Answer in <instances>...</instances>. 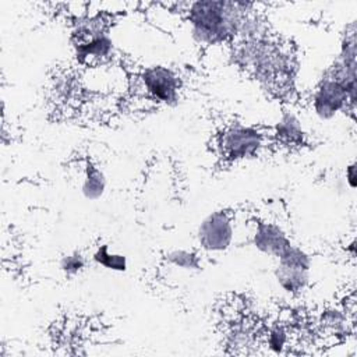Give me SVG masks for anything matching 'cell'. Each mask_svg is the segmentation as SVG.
Returning a JSON list of instances; mask_svg holds the SVG:
<instances>
[{
    "label": "cell",
    "mask_w": 357,
    "mask_h": 357,
    "mask_svg": "<svg viewBox=\"0 0 357 357\" xmlns=\"http://www.w3.org/2000/svg\"><path fill=\"white\" fill-rule=\"evenodd\" d=\"M346 181L350 188H356L357 185V174H356V165L351 163L346 169Z\"/></svg>",
    "instance_id": "2e32d148"
},
{
    "label": "cell",
    "mask_w": 357,
    "mask_h": 357,
    "mask_svg": "<svg viewBox=\"0 0 357 357\" xmlns=\"http://www.w3.org/2000/svg\"><path fill=\"white\" fill-rule=\"evenodd\" d=\"M264 145V135L254 127L234 123L220 137V149L226 159L241 160L252 158Z\"/></svg>",
    "instance_id": "7a4b0ae2"
},
{
    "label": "cell",
    "mask_w": 357,
    "mask_h": 357,
    "mask_svg": "<svg viewBox=\"0 0 357 357\" xmlns=\"http://www.w3.org/2000/svg\"><path fill=\"white\" fill-rule=\"evenodd\" d=\"M278 261L282 265L303 268V269H308V271L311 266L310 257L301 248L291 245V244L282 251V254L278 257Z\"/></svg>",
    "instance_id": "7c38bea8"
},
{
    "label": "cell",
    "mask_w": 357,
    "mask_h": 357,
    "mask_svg": "<svg viewBox=\"0 0 357 357\" xmlns=\"http://www.w3.org/2000/svg\"><path fill=\"white\" fill-rule=\"evenodd\" d=\"M106 188V177L103 172L93 163L88 162L84 173V181L81 191L86 199H98L103 195Z\"/></svg>",
    "instance_id": "9c48e42d"
},
{
    "label": "cell",
    "mask_w": 357,
    "mask_h": 357,
    "mask_svg": "<svg viewBox=\"0 0 357 357\" xmlns=\"http://www.w3.org/2000/svg\"><path fill=\"white\" fill-rule=\"evenodd\" d=\"M233 240V225L230 216L223 212H213L202 220L198 229V241L201 247L211 252L225 251Z\"/></svg>",
    "instance_id": "3957f363"
},
{
    "label": "cell",
    "mask_w": 357,
    "mask_h": 357,
    "mask_svg": "<svg viewBox=\"0 0 357 357\" xmlns=\"http://www.w3.org/2000/svg\"><path fill=\"white\" fill-rule=\"evenodd\" d=\"M167 261L170 264H173L174 266H177L180 269H187V271L197 269L199 266L197 255L192 252L184 251V250L172 251L170 254H167Z\"/></svg>",
    "instance_id": "5bb4252c"
},
{
    "label": "cell",
    "mask_w": 357,
    "mask_h": 357,
    "mask_svg": "<svg viewBox=\"0 0 357 357\" xmlns=\"http://www.w3.org/2000/svg\"><path fill=\"white\" fill-rule=\"evenodd\" d=\"M308 272H310L308 269L278 264V266L275 269V278H276L279 286L284 291H287L290 294H296V293H300L301 290H304V287L307 286Z\"/></svg>",
    "instance_id": "52a82bcc"
},
{
    "label": "cell",
    "mask_w": 357,
    "mask_h": 357,
    "mask_svg": "<svg viewBox=\"0 0 357 357\" xmlns=\"http://www.w3.org/2000/svg\"><path fill=\"white\" fill-rule=\"evenodd\" d=\"M314 110L322 120L332 119L337 112L344 110L347 105H354V102L347 95L346 89L333 78H325L318 86L314 95Z\"/></svg>",
    "instance_id": "277c9868"
},
{
    "label": "cell",
    "mask_w": 357,
    "mask_h": 357,
    "mask_svg": "<svg viewBox=\"0 0 357 357\" xmlns=\"http://www.w3.org/2000/svg\"><path fill=\"white\" fill-rule=\"evenodd\" d=\"M303 128L296 116L286 113L276 126V135L284 144H300L303 141Z\"/></svg>",
    "instance_id": "30bf717a"
},
{
    "label": "cell",
    "mask_w": 357,
    "mask_h": 357,
    "mask_svg": "<svg viewBox=\"0 0 357 357\" xmlns=\"http://www.w3.org/2000/svg\"><path fill=\"white\" fill-rule=\"evenodd\" d=\"M146 92L159 102L173 103L178 98V78L167 67L153 66L141 75Z\"/></svg>",
    "instance_id": "5b68a950"
},
{
    "label": "cell",
    "mask_w": 357,
    "mask_h": 357,
    "mask_svg": "<svg viewBox=\"0 0 357 357\" xmlns=\"http://www.w3.org/2000/svg\"><path fill=\"white\" fill-rule=\"evenodd\" d=\"M93 261L96 264H99L100 266L110 269V271L124 272L127 269V258L121 254L110 252L107 245H102L95 251Z\"/></svg>",
    "instance_id": "8fae6325"
},
{
    "label": "cell",
    "mask_w": 357,
    "mask_h": 357,
    "mask_svg": "<svg viewBox=\"0 0 357 357\" xmlns=\"http://www.w3.org/2000/svg\"><path fill=\"white\" fill-rule=\"evenodd\" d=\"M290 336L289 331L283 325H275L272 326L266 333V347L276 354H280L284 351L286 347H289Z\"/></svg>",
    "instance_id": "4fadbf2b"
},
{
    "label": "cell",
    "mask_w": 357,
    "mask_h": 357,
    "mask_svg": "<svg viewBox=\"0 0 357 357\" xmlns=\"http://www.w3.org/2000/svg\"><path fill=\"white\" fill-rule=\"evenodd\" d=\"M252 243L257 250H259L264 254L279 257L282 251L289 247L291 243L284 234V231L273 223H258Z\"/></svg>",
    "instance_id": "8992f818"
},
{
    "label": "cell",
    "mask_w": 357,
    "mask_h": 357,
    "mask_svg": "<svg viewBox=\"0 0 357 357\" xmlns=\"http://www.w3.org/2000/svg\"><path fill=\"white\" fill-rule=\"evenodd\" d=\"M244 3L197 1L190 4L192 36L205 43L222 42L238 31L244 17Z\"/></svg>",
    "instance_id": "6da1fadb"
},
{
    "label": "cell",
    "mask_w": 357,
    "mask_h": 357,
    "mask_svg": "<svg viewBox=\"0 0 357 357\" xmlns=\"http://www.w3.org/2000/svg\"><path fill=\"white\" fill-rule=\"evenodd\" d=\"M112 49L113 43L110 38L105 32H102L79 42L78 57L81 60H102L110 56Z\"/></svg>",
    "instance_id": "ba28073f"
},
{
    "label": "cell",
    "mask_w": 357,
    "mask_h": 357,
    "mask_svg": "<svg viewBox=\"0 0 357 357\" xmlns=\"http://www.w3.org/2000/svg\"><path fill=\"white\" fill-rule=\"evenodd\" d=\"M85 266V258L79 252L64 255L60 262V268L67 275H75Z\"/></svg>",
    "instance_id": "9a60e30c"
}]
</instances>
